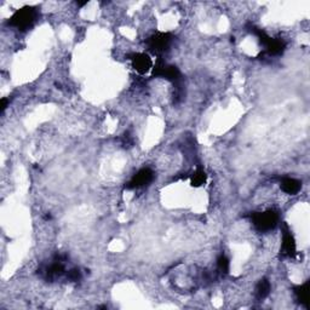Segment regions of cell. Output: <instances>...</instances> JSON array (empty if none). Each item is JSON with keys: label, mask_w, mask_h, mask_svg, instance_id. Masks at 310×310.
<instances>
[{"label": "cell", "mask_w": 310, "mask_h": 310, "mask_svg": "<svg viewBox=\"0 0 310 310\" xmlns=\"http://www.w3.org/2000/svg\"><path fill=\"white\" fill-rule=\"evenodd\" d=\"M270 290H271V285L268 279L259 280L258 284H257V286H256V291H254V293H256V298L258 301L265 300V298L269 296V293H270Z\"/></svg>", "instance_id": "7c38bea8"}, {"label": "cell", "mask_w": 310, "mask_h": 310, "mask_svg": "<svg viewBox=\"0 0 310 310\" xmlns=\"http://www.w3.org/2000/svg\"><path fill=\"white\" fill-rule=\"evenodd\" d=\"M153 180H154V172L150 169H148V167H144V169L139 170V171L131 178V181L127 183L126 188L127 189L142 188V186L149 185Z\"/></svg>", "instance_id": "52a82bcc"}, {"label": "cell", "mask_w": 310, "mask_h": 310, "mask_svg": "<svg viewBox=\"0 0 310 310\" xmlns=\"http://www.w3.org/2000/svg\"><path fill=\"white\" fill-rule=\"evenodd\" d=\"M7 103H9L7 98H1V101H0V112H1V113H4V111L6 109Z\"/></svg>", "instance_id": "2e32d148"}, {"label": "cell", "mask_w": 310, "mask_h": 310, "mask_svg": "<svg viewBox=\"0 0 310 310\" xmlns=\"http://www.w3.org/2000/svg\"><path fill=\"white\" fill-rule=\"evenodd\" d=\"M38 17V10L33 6H23L22 9L16 10L11 16L7 23L11 27L20 29V31H27L34 24Z\"/></svg>", "instance_id": "6da1fadb"}, {"label": "cell", "mask_w": 310, "mask_h": 310, "mask_svg": "<svg viewBox=\"0 0 310 310\" xmlns=\"http://www.w3.org/2000/svg\"><path fill=\"white\" fill-rule=\"evenodd\" d=\"M130 60L131 63H132L133 69L138 74H141V75L147 74L150 69H153V61L149 57V55L138 52V54H133Z\"/></svg>", "instance_id": "ba28073f"}, {"label": "cell", "mask_w": 310, "mask_h": 310, "mask_svg": "<svg viewBox=\"0 0 310 310\" xmlns=\"http://www.w3.org/2000/svg\"><path fill=\"white\" fill-rule=\"evenodd\" d=\"M152 75L160 76V78H164L166 79V80L171 81V83L176 86L178 95L182 91V74H181L180 69H178L176 65L166 64V63L159 61L154 65V68H153Z\"/></svg>", "instance_id": "7a4b0ae2"}, {"label": "cell", "mask_w": 310, "mask_h": 310, "mask_svg": "<svg viewBox=\"0 0 310 310\" xmlns=\"http://www.w3.org/2000/svg\"><path fill=\"white\" fill-rule=\"evenodd\" d=\"M295 292L296 300L300 302L301 304H303L304 307L308 308L309 307V281H306L304 284L298 285L293 289Z\"/></svg>", "instance_id": "8fae6325"}, {"label": "cell", "mask_w": 310, "mask_h": 310, "mask_svg": "<svg viewBox=\"0 0 310 310\" xmlns=\"http://www.w3.org/2000/svg\"><path fill=\"white\" fill-rule=\"evenodd\" d=\"M281 189L282 191H285L286 194L296 195V194L302 189V182L301 181L296 180V178L286 177L281 181Z\"/></svg>", "instance_id": "30bf717a"}, {"label": "cell", "mask_w": 310, "mask_h": 310, "mask_svg": "<svg viewBox=\"0 0 310 310\" xmlns=\"http://www.w3.org/2000/svg\"><path fill=\"white\" fill-rule=\"evenodd\" d=\"M76 4L79 5V6H84V5L87 4V1H84V2H76Z\"/></svg>", "instance_id": "e0dca14e"}, {"label": "cell", "mask_w": 310, "mask_h": 310, "mask_svg": "<svg viewBox=\"0 0 310 310\" xmlns=\"http://www.w3.org/2000/svg\"><path fill=\"white\" fill-rule=\"evenodd\" d=\"M67 279L69 280L70 282H76L81 279V273L79 269H72L67 273Z\"/></svg>", "instance_id": "9a60e30c"}, {"label": "cell", "mask_w": 310, "mask_h": 310, "mask_svg": "<svg viewBox=\"0 0 310 310\" xmlns=\"http://www.w3.org/2000/svg\"><path fill=\"white\" fill-rule=\"evenodd\" d=\"M281 254L284 257H289L292 258L297 254V245H296V240L293 238L291 230L285 226L284 230H282V243H281V249H280Z\"/></svg>", "instance_id": "8992f818"}, {"label": "cell", "mask_w": 310, "mask_h": 310, "mask_svg": "<svg viewBox=\"0 0 310 310\" xmlns=\"http://www.w3.org/2000/svg\"><path fill=\"white\" fill-rule=\"evenodd\" d=\"M229 268H230V262H229V259H228V257L224 256V254H221L217 259L218 271L221 274H228Z\"/></svg>", "instance_id": "5bb4252c"}, {"label": "cell", "mask_w": 310, "mask_h": 310, "mask_svg": "<svg viewBox=\"0 0 310 310\" xmlns=\"http://www.w3.org/2000/svg\"><path fill=\"white\" fill-rule=\"evenodd\" d=\"M251 221L258 232H270L279 223V213L274 210H267L263 212H253Z\"/></svg>", "instance_id": "3957f363"}, {"label": "cell", "mask_w": 310, "mask_h": 310, "mask_svg": "<svg viewBox=\"0 0 310 310\" xmlns=\"http://www.w3.org/2000/svg\"><path fill=\"white\" fill-rule=\"evenodd\" d=\"M45 278L50 281H54V280L61 278L62 275L65 274V268L63 262L61 260H54V263H51L48 268L45 269Z\"/></svg>", "instance_id": "9c48e42d"}, {"label": "cell", "mask_w": 310, "mask_h": 310, "mask_svg": "<svg viewBox=\"0 0 310 310\" xmlns=\"http://www.w3.org/2000/svg\"><path fill=\"white\" fill-rule=\"evenodd\" d=\"M251 32L256 35L259 39V42L262 45H264L265 51L268 52L270 56H278V55H281L282 52L285 51V48H286V44H285L284 40L281 39H275V38L269 37L265 32H263L262 29L257 28V27H251Z\"/></svg>", "instance_id": "277c9868"}, {"label": "cell", "mask_w": 310, "mask_h": 310, "mask_svg": "<svg viewBox=\"0 0 310 310\" xmlns=\"http://www.w3.org/2000/svg\"><path fill=\"white\" fill-rule=\"evenodd\" d=\"M172 37L171 33H161L158 32L155 34L150 35L147 39V46L149 48V50L154 54H164V52L169 50V48L171 46Z\"/></svg>", "instance_id": "5b68a950"}, {"label": "cell", "mask_w": 310, "mask_h": 310, "mask_svg": "<svg viewBox=\"0 0 310 310\" xmlns=\"http://www.w3.org/2000/svg\"><path fill=\"white\" fill-rule=\"evenodd\" d=\"M207 181V175L204 170L197 169L195 172L193 174V176L190 178V185L191 186H195V188H199V186H204Z\"/></svg>", "instance_id": "4fadbf2b"}]
</instances>
